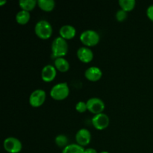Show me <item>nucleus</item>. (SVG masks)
Segmentation results:
<instances>
[{
  "mask_svg": "<svg viewBox=\"0 0 153 153\" xmlns=\"http://www.w3.org/2000/svg\"><path fill=\"white\" fill-rule=\"evenodd\" d=\"M86 102L87 106H88V111H89L91 113L94 114V115L103 113V111L105 110V108L104 102L101 99L97 98V97H93V98L89 99Z\"/></svg>",
  "mask_w": 153,
  "mask_h": 153,
  "instance_id": "obj_6",
  "label": "nucleus"
},
{
  "mask_svg": "<svg viewBox=\"0 0 153 153\" xmlns=\"http://www.w3.org/2000/svg\"><path fill=\"white\" fill-rule=\"evenodd\" d=\"M76 110L79 113H84L86 111H88V106H87V102L83 101H80L76 105Z\"/></svg>",
  "mask_w": 153,
  "mask_h": 153,
  "instance_id": "obj_21",
  "label": "nucleus"
},
{
  "mask_svg": "<svg viewBox=\"0 0 153 153\" xmlns=\"http://www.w3.org/2000/svg\"><path fill=\"white\" fill-rule=\"evenodd\" d=\"M91 134L87 128H81L76 134V141L77 144L84 147L91 143Z\"/></svg>",
  "mask_w": 153,
  "mask_h": 153,
  "instance_id": "obj_9",
  "label": "nucleus"
},
{
  "mask_svg": "<svg viewBox=\"0 0 153 153\" xmlns=\"http://www.w3.org/2000/svg\"><path fill=\"white\" fill-rule=\"evenodd\" d=\"M55 142L58 147H66L68 145V139L66 135L59 134L56 136L55 139Z\"/></svg>",
  "mask_w": 153,
  "mask_h": 153,
  "instance_id": "obj_20",
  "label": "nucleus"
},
{
  "mask_svg": "<svg viewBox=\"0 0 153 153\" xmlns=\"http://www.w3.org/2000/svg\"><path fill=\"white\" fill-rule=\"evenodd\" d=\"M146 16L152 22H153V4H151L150 6L148 7L147 10H146Z\"/></svg>",
  "mask_w": 153,
  "mask_h": 153,
  "instance_id": "obj_23",
  "label": "nucleus"
},
{
  "mask_svg": "<svg viewBox=\"0 0 153 153\" xmlns=\"http://www.w3.org/2000/svg\"><path fill=\"white\" fill-rule=\"evenodd\" d=\"M7 1H0V6H2L4 4H6Z\"/></svg>",
  "mask_w": 153,
  "mask_h": 153,
  "instance_id": "obj_25",
  "label": "nucleus"
},
{
  "mask_svg": "<svg viewBox=\"0 0 153 153\" xmlns=\"http://www.w3.org/2000/svg\"><path fill=\"white\" fill-rule=\"evenodd\" d=\"M100 153H110V152H107V151H103V152H100Z\"/></svg>",
  "mask_w": 153,
  "mask_h": 153,
  "instance_id": "obj_26",
  "label": "nucleus"
},
{
  "mask_svg": "<svg viewBox=\"0 0 153 153\" xmlns=\"http://www.w3.org/2000/svg\"><path fill=\"white\" fill-rule=\"evenodd\" d=\"M77 57L79 61L85 64L91 62L94 59V53L90 48L86 46L80 47L77 51Z\"/></svg>",
  "mask_w": 153,
  "mask_h": 153,
  "instance_id": "obj_11",
  "label": "nucleus"
},
{
  "mask_svg": "<svg viewBox=\"0 0 153 153\" xmlns=\"http://www.w3.org/2000/svg\"><path fill=\"white\" fill-rule=\"evenodd\" d=\"M54 66L56 70L61 73H67L70 69V64L68 61L64 58H55L54 61Z\"/></svg>",
  "mask_w": 153,
  "mask_h": 153,
  "instance_id": "obj_14",
  "label": "nucleus"
},
{
  "mask_svg": "<svg viewBox=\"0 0 153 153\" xmlns=\"http://www.w3.org/2000/svg\"><path fill=\"white\" fill-rule=\"evenodd\" d=\"M80 41L86 47H93L99 43L100 40V36L94 30L88 29L83 31L80 34Z\"/></svg>",
  "mask_w": 153,
  "mask_h": 153,
  "instance_id": "obj_4",
  "label": "nucleus"
},
{
  "mask_svg": "<svg viewBox=\"0 0 153 153\" xmlns=\"http://www.w3.org/2000/svg\"><path fill=\"white\" fill-rule=\"evenodd\" d=\"M46 99V94L43 90L37 89L33 91L29 97V104L34 108H39L43 105Z\"/></svg>",
  "mask_w": 153,
  "mask_h": 153,
  "instance_id": "obj_7",
  "label": "nucleus"
},
{
  "mask_svg": "<svg viewBox=\"0 0 153 153\" xmlns=\"http://www.w3.org/2000/svg\"><path fill=\"white\" fill-rule=\"evenodd\" d=\"M60 37L64 40H71L74 38L76 34V30L73 26L70 25H63L59 30Z\"/></svg>",
  "mask_w": 153,
  "mask_h": 153,
  "instance_id": "obj_13",
  "label": "nucleus"
},
{
  "mask_svg": "<svg viewBox=\"0 0 153 153\" xmlns=\"http://www.w3.org/2000/svg\"><path fill=\"white\" fill-rule=\"evenodd\" d=\"M52 56L55 58H64L68 52V43L67 40L61 37H58L54 39L51 45Z\"/></svg>",
  "mask_w": 153,
  "mask_h": 153,
  "instance_id": "obj_1",
  "label": "nucleus"
},
{
  "mask_svg": "<svg viewBox=\"0 0 153 153\" xmlns=\"http://www.w3.org/2000/svg\"><path fill=\"white\" fill-rule=\"evenodd\" d=\"M85 149L77 143L68 144L63 149L61 153H84Z\"/></svg>",
  "mask_w": 153,
  "mask_h": 153,
  "instance_id": "obj_19",
  "label": "nucleus"
},
{
  "mask_svg": "<svg viewBox=\"0 0 153 153\" xmlns=\"http://www.w3.org/2000/svg\"><path fill=\"white\" fill-rule=\"evenodd\" d=\"M34 32L39 38L42 40H47L52 37L53 29L48 21L40 20L34 26Z\"/></svg>",
  "mask_w": 153,
  "mask_h": 153,
  "instance_id": "obj_3",
  "label": "nucleus"
},
{
  "mask_svg": "<svg viewBox=\"0 0 153 153\" xmlns=\"http://www.w3.org/2000/svg\"><path fill=\"white\" fill-rule=\"evenodd\" d=\"M3 147L8 153H19L22 149V144L20 140L14 137H8L4 139Z\"/></svg>",
  "mask_w": 153,
  "mask_h": 153,
  "instance_id": "obj_5",
  "label": "nucleus"
},
{
  "mask_svg": "<svg viewBox=\"0 0 153 153\" xmlns=\"http://www.w3.org/2000/svg\"><path fill=\"white\" fill-rule=\"evenodd\" d=\"M37 6L43 11L50 12L55 8V2L53 0H38Z\"/></svg>",
  "mask_w": 153,
  "mask_h": 153,
  "instance_id": "obj_16",
  "label": "nucleus"
},
{
  "mask_svg": "<svg viewBox=\"0 0 153 153\" xmlns=\"http://www.w3.org/2000/svg\"><path fill=\"white\" fill-rule=\"evenodd\" d=\"M85 76L90 82H97L102 77V71L97 67H91L85 70Z\"/></svg>",
  "mask_w": 153,
  "mask_h": 153,
  "instance_id": "obj_12",
  "label": "nucleus"
},
{
  "mask_svg": "<svg viewBox=\"0 0 153 153\" xmlns=\"http://www.w3.org/2000/svg\"><path fill=\"white\" fill-rule=\"evenodd\" d=\"M57 75V70L55 66L48 64L43 67L41 71V79L45 82H51L55 79Z\"/></svg>",
  "mask_w": 153,
  "mask_h": 153,
  "instance_id": "obj_10",
  "label": "nucleus"
},
{
  "mask_svg": "<svg viewBox=\"0 0 153 153\" xmlns=\"http://www.w3.org/2000/svg\"><path fill=\"white\" fill-rule=\"evenodd\" d=\"M84 153H98L97 151L94 148H88V149H85Z\"/></svg>",
  "mask_w": 153,
  "mask_h": 153,
  "instance_id": "obj_24",
  "label": "nucleus"
},
{
  "mask_svg": "<svg viewBox=\"0 0 153 153\" xmlns=\"http://www.w3.org/2000/svg\"><path fill=\"white\" fill-rule=\"evenodd\" d=\"M118 3L120 9L126 12L131 11L136 5L135 0H119Z\"/></svg>",
  "mask_w": 153,
  "mask_h": 153,
  "instance_id": "obj_18",
  "label": "nucleus"
},
{
  "mask_svg": "<svg viewBox=\"0 0 153 153\" xmlns=\"http://www.w3.org/2000/svg\"><path fill=\"white\" fill-rule=\"evenodd\" d=\"M91 123L96 129L104 130L109 126L110 120L107 114L101 113L94 115L91 120Z\"/></svg>",
  "mask_w": 153,
  "mask_h": 153,
  "instance_id": "obj_8",
  "label": "nucleus"
},
{
  "mask_svg": "<svg viewBox=\"0 0 153 153\" xmlns=\"http://www.w3.org/2000/svg\"><path fill=\"white\" fill-rule=\"evenodd\" d=\"M37 5V1L36 0H21L19 1V6L21 10L30 12Z\"/></svg>",
  "mask_w": 153,
  "mask_h": 153,
  "instance_id": "obj_17",
  "label": "nucleus"
},
{
  "mask_svg": "<svg viewBox=\"0 0 153 153\" xmlns=\"http://www.w3.org/2000/svg\"><path fill=\"white\" fill-rule=\"evenodd\" d=\"M49 94L53 100L61 101L68 97L70 94V88L67 82H61L52 87Z\"/></svg>",
  "mask_w": 153,
  "mask_h": 153,
  "instance_id": "obj_2",
  "label": "nucleus"
},
{
  "mask_svg": "<svg viewBox=\"0 0 153 153\" xmlns=\"http://www.w3.org/2000/svg\"><path fill=\"white\" fill-rule=\"evenodd\" d=\"M127 18V12L124 11L122 9H120L116 13V19L118 22H123Z\"/></svg>",
  "mask_w": 153,
  "mask_h": 153,
  "instance_id": "obj_22",
  "label": "nucleus"
},
{
  "mask_svg": "<svg viewBox=\"0 0 153 153\" xmlns=\"http://www.w3.org/2000/svg\"><path fill=\"white\" fill-rule=\"evenodd\" d=\"M31 18V14L30 12L25 11V10H21L16 14L15 19H16V22L19 25H24L28 23Z\"/></svg>",
  "mask_w": 153,
  "mask_h": 153,
  "instance_id": "obj_15",
  "label": "nucleus"
}]
</instances>
